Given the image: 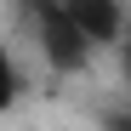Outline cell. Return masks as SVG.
Wrapping results in <instances>:
<instances>
[{"label": "cell", "mask_w": 131, "mask_h": 131, "mask_svg": "<svg viewBox=\"0 0 131 131\" xmlns=\"http://www.w3.org/2000/svg\"><path fill=\"white\" fill-rule=\"evenodd\" d=\"M69 17L91 34V46H120V40L131 34L120 0H69Z\"/></svg>", "instance_id": "2"}, {"label": "cell", "mask_w": 131, "mask_h": 131, "mask_svg": "<svg viewBox=\"0 0 131 131\" xmlns=\"http://www.w3.org/2000/svg\"><path fill=\"white\" fill-rule=\"evenodd\" d=\"M29 23H34V46L46 57V69L57 74H80L85 63H91V34H85L74 17H69V0H23Z\"/></svg>", "instance_id": "1"}, {"label": "cell", "mask_w": 131, "mask_h": 131, "mask_svg": "<svg viewBox=\"0 0 131 131\" xmlns=\"http://www.w3.org/2000/svg\"><path fill=\"white\" fill-rule=\"evenodd\" d=\"M103 131H131V108H108V114H103Z\"/></svg>", "instance_id": "3"}, {"label": "cell", "mask_w": 131, "mask_h": 131, "mask_svg": "<svg viewBox=\"0 0 131 131\" xmlns=\"http://www.w3.org/2000/svg\"><path fill=\"white\" fill-rule=\"evenodd\" d=\"M120 69H125V80H131V34L120 40Z\"/></svg>", "instance_id": "4"}]
</instances>
